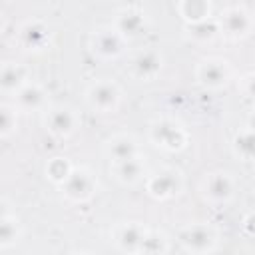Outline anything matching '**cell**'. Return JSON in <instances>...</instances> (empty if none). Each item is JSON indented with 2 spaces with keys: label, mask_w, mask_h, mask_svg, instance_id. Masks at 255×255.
Here are the masks:
<instances>
[{
  "label": "cell",
  "mask_w": 255,
  "mask_h": 255,
  "mask_svg": "<svg viewBox=\"0 0 255 255\" xmlns=\"http://www.w3.org/2000/svg\"><path fill=\"white\" fill-rule=\"evenodd\" d=\"M149 141L163 151L175 153L185 147L187 131L173 118H157L149 124Z\"/></svg>",
  "instance_id": "6da1fadb"
},
{
  "label": "cell",
  "mask_w": 255,
  "mask_h": 255,
  "mask_svg": "<svg viewBox=\"0 0 255 255\" xmlns=\"http://www.w3.org/2000/svg\"><path fill=\"white\" fill-rule=\"evenodd\" d=\"M122 102V90L114 80L100 78L86 90V104L98 114H114Z\"/></svg>",
  "instance_id": "7a4b0ae2"
},
{
  "label": "cell",
  "mask_w": 255,
  "mask_h": 255,
  "mask_svg": "<svg viewBox=\"0 0 255 255\" xmlns=\"http://www.w3.org/2000/svg\"><path fill=\"white\" fill-rule=\"evenodd\" d=\"M179 245L191 255H209L217 245V231L209 223H189L179 235Z\"/></svg>",
  "instance_id": "3957f363"
},
{
  "label": "cell",
  "mask_w": 255,
  "mask_h": 255,
  "mask_svg": "<svg viewBox=\"0 0 255 255\" xmlns=\"http://www.w3.org/2000/svg\"><path fill=\"white\" fill-rule=\"evenodd\" d=\"M128 40L114 26H100L90 34V50L100 60H116L126 52Z\"/></svg>",
  "instance_id": "277c9868"
},
{
  "label": "cell",
  "mask_w": 255,
  "mask_h": 255,
  "mask_svg": "<svg viewBox=\"0 0 255 255\" xmlns=\"http://www.w3.org/2000/svg\"><path fill=\"white\" fill-rule=\"evenodd\" d=\"M183 187V177L181 171L173 169V167H163L151 175H147L145 179V191L149 197L157 199V201H165L175 197Z\"/></svg>",
  "instance_id": "5b68a950"
},
{
  "label": "cell",
  "mask_w": 255,
  "mask_h": 255,
  "mask_svg": "<svg viewBox=\"0 0 255 255\" xmlns=\"http://www.w3.org/2000/svg\"><path fill=\"white\" fill-rule=\"evenodd\" d=\"M195 80L205 90H221L231 80V66L221 58H205L195 68Z\"/></svg>",
  "instance_id": "8992f818"
},
{
  "label": "cell",
  "mask_w": 255,
  "mask_h": 255,
  "mask_svg": "<svg viewBox=\"0 0 255 255\" xmlns=\"http://www.w3.org/2000/svg\"><path fill=\"white\" fill-rule=\"evenodd\" d=\"M62 191H64L66 199H70L74 203H86L96 195L98 179L94 177L92 171H88L84 167H74L70 177L62 183Z\"/></svg>",
  "instance_id": "52a82bcc"
},
{
  "label": "cell",
  "mask_w": 255,
  "mask_h": 255,
  "mask_svg": "<svg viewBox=\"0 0 255 255\" xmlns=\"http://www.w3.org/2000/svg\"><path fill=\"white\" fill-rule=\"evenodd\" d=\"M235 181L227 171H211L201 181V195L211 205H223L233 197Z\"/></svg>",
  "instance_id": "ba28073f"
},
{
  "label": "cell",
  "mask_w": 255,
  "mask_h": 255,
  "mask_svg": "<svg viewBox=\"0 0 255 255\" xmlns=\"http://www.w3.org/2000/svg\"><path fill=\"white\" fill-rule=\"evenodd\" d=\"M44 126L54 137L66 139L80 128V118L70 106H54L46 112Z\"/></svg>",
  "instance_id": "9c48e42d"
},
{
  "label": "cell",
  "mask_w": 255,
  "mask_h": 255,
  "mask_svg": "<svg viewBox=\"0 0 255 255\" xmlns=\"http://www.w3.org/2000/svg\"><path fill=\"white\" fill-rule=\"evenodd\" d=\"M219 22V32L231 40H239L245 38L251 32L253 20L249 16V12L243 6H229L223 10V14L217 18Z\"/></svg>",
  "instance_id": "30bf717a"
},
{
  "label": "cell",
  "mask_w": 255,
  "mask_h": 255,
  "mask_svg": "<svg viewBox=\"0 0 255 255\" xmlns=\"http://www.w3.org/2000/svg\"><path fill=\"white\" fill-rule=\"evenodd\" d=\"M52 32L42 20H26L18 30V44L26 52H42L50 46Z\"/></svg>",
  "instance_id": "8fae6325"
},
{
  "label": "cell",
  "mask_w": 255,
  "mask_h": 255,
  "mask_svg": "<svg viewBox=\"0 0 255 255\" xmlns=\"http://www.w3.org/2000/svg\"><path fill=\"white\" fill-rule=\"evenodd\" d=\"M145 233H147V227L143 223L128 221V223H122V225L116 227V231H114V243H116V247L122 253L139 255L141 245H143V239H145Z\"/></svg>",
  "instance_id": "7c38bea8"
},
{
  "label": "cell",
  "mask_w": 255,
  "mask_h": 255,
  "mask_svg": "<svg viewBox=\"0 0 255 255\" xmlns=\"http://www.w3.org/2000/svg\"><path fill=\"white\" fill-rule=\"evenodd\" d=\"M161 68H163V56L159 50H153V48H145L137 52L129 62L131 76L137 80H145V82L155 80Z\"/></svg>",
  "instance_id": "4fadbf2b"
},
{
  "label": "cell",
  "mask_w": 255,
  "mask_h": 255,
  "mask_svg": "<svg viewBox=\"0 0 255 255\" xmlns=\"http://www.w3.org/2000/svg\"><path fill=\"white\" fill-rule=\"evenodd\" d=\"M126 40H131V38H137L141 32H145V26H147V18L145 14L135 8V6H126V8H120L116 12V18H114V24H112Z\"/></svg>",
  "instance_id": "5bb4252c"
},
{
  "label": "cell",
  "mask_w": 255,
  "mask_h": 255,
  "mask_svg": "<svg viewBox=\"0 0 255 255\" xmlns=\"http://www.w3.org/2000/svg\"><path fill=\"white\" fill-rule=\"evenodd\" d=\"M112 171H114V177L122 185H137L139 181L147 179V169H145V161L141 159V155L112 163Z\"/></svg>",
  "instance_id": "9a60e30c"
},
{
  "label": "cell",
  "mask_w": 255,
  "mask_h": 255,
  "mask_svg": "<svg viewBox=\"0 0 255 255\" xmlns=\"http://www.w3.org/2000/svg\"><path fill=\"white\" fill-rule=\"evenodd\" d=\"M28 68L18 62H4L0 70V88L4 94H14L28 84Z\"/></svg>",
  "instance_id": "2e32d148"
},
{
  "label": "cell",
  "mask_w": 255,
  "mask_h": 255,
  "mask_svg": "<svg viewBox=\"0 0 255 255\" xmlns=\"http://www.w3.org/2000/svg\"><path fill=\"white\" fill-rule=\"evenodd\" d=\"M14 106L18 108V112H36V110H42L46 106V90L40 84H36V82H28L22 90L16 92Z\"/></svg>",
  "instance_id": "e0dca14e"
},
{
  "label": "cell",
  "mask_w": 255,
  "mask_h": 255,
  "mask_svg": "<svg viewBox=\"0 0 255 255\" xmlns=\"http://www.w3.org/2000/svg\"><path fill=\"white\" fill-rule=\"evenodd\" d=\"M108 155H110L112 163L137 157V155H139V147H137L135 137H131V135H128V133L114 135V137L108 141Z\"/></svg>",
  "instance_id": "ac0fdd59"
},
{
  "label": "cell",
  "mask_w": 255,
  "mask_h": 255,
  "mask_svg": "<svg viewBox=\"0 0 255 255\" xmlns=\"http://www.w3.org/2000/svg\"><path fill=\"white\" fill-rule=\"evenodd\" d=\"M20 235H22V225H20L18 217L4 207L2 217H0V247L8 249V247L16 245Z\"/></svg>",
  "instance_id": "d6986e66"
},
{
  "label": "cell",
  "mask_w": 255,
  "mask_h": 255,
  "mask_svg": "<svg viewBox=\"0 0 255 255\" xmlns=\"http://www.w3.org/2000/svg\"><path fill=\"white\" fill-rule=\"evenodd\" d=\"M177 12L185 20V24H193V22L213 18L211 16V4L203 2V0H183V2L177 4Z\"/></svg>",
  "instance_id": "ffe728a7"
},
{
  "label": "cell",
  "mask_w": 255,
  "mask_h": 255,
  "mask_svg": "<svg viewBox=\"0 0 255 255\" xmlns=\"http://www.w3.org/2000/svg\"><path fill=\"white\" fill-rule=\"evenodd\" d=\"M231 149L241 161H255V131L245 128L239 133H235Z\"/></svg>",
  "instance_id": "44dd1931"
},
{
  "label": "cell",
  "mask_w": 255,
  "mask_h": 255,
  "mask_svg": "<svg viewBox=\"0 0 255 255\" xmlns=\"http://www.w3.org/2000/svg\"><path fill=\"white\" fill-rule=\"evenodd\" d=\"M185 34L193 42H209L219 34V22L215 18H207L201 22L185 24Z\"/></svg>",
  "instance_id": "7402d4cb"
},
{
  "label": "cell",
  "mask_w": 255,
  "mask_h": 255,
  "mask_svg": "<svg viewBox=\"0 0 255 255\" xmlns=\"http://www.w3.org/2000/svg\"><path fill=\"white\" fill-rule=\"evenodd\" d=\"M72 171H74V167L66 157H52L46 163V177L56 185H62L70 177Z\"/></svg>",
  "instance_id": "603a6c76"
},
{
  "label": "cell",
  "mask_w": 255,
  "mask_h": 255,
  "mask_svg": "<svg viewBox=\"0 0 255 255\" xmlns=\"http://www.w3.org/2000/svg\"><path fill=\"white\" fill-rule=\"evenodd\" d=\"M165 253H167V239H165V235L161 231L147 229L139 255H165Z\"/></svg>",
  "instance_id": "cb8c5ba5"
},
{
  "label": "cell",
  "mask_w": 255,
  "mask_h": 255,
  "mask_svg": "<svg viewBox=\"0 0 255 255\" xmlns=\"http://www.w3.org/2000/svg\"><path fill=\"white\" fill-rule=\"evenodd\" d=\"M18 128V108L12 104L0 106V137L8 139Z\"/></svg>",
  "instance_id": "d4e9b609"
},
{
  "label": "cell",
  "mask_w": 255,
  "mask_h": 255,
  "mask_svg": "<svg viewBox=\"0 0 255 255\" xmlns=\"http://www.w3.org/2000/svg\"><path fill=\"white\" fill-rule=\"evenodd\" d=\"M237 88H239V92H241V96L245 100H249V102L255 104V70L253 72H247L245 76H241Z\"/></svg>",
  "instance_id": "484cf974"
},
{
  "label": "cell",
  "mask_w": 255,
  "mask_h": 255,
  "mask_svg": "<svg viewBox=\"0 0 255 255\" xmlns=\"http://www.w3.org/2000/svg\"><path fill=\"white\" fill-rule=\"evenodd\" d=\"M243 231H245L247 235L255 237V211H251V213H247V215L243 217Z\"/></svg>",
  "instance_id": "4316f807"
},
{
  "label": "cell",
  "mask_w": 255,
  "mask_h": 255,
  "mask_svg": "<svg viewBox=\"0 0 255 255\" xmlns=\"http://www.w3.org/2000/svg\"><path fill=\"white\" fill-rule=\"evenodd\" d=\"M247 129L255 131V108H253V112L247 116Z\"/></svg>",
  "instance_id": "83f0119b"
},
{
  "label": "cell",
  "mask_w": 255,
  "mask_h": 255,
  "mask_svg": "<svg viewBox=\"0 0 255 255\" xmlns=\"http://www.w3.org/2000/svg\"><path fill=\"white\" fill-rule=\"evenodd\" d=\"M70 255H92V253H88V251H76V253H70Z\"/></svg>",
  "instance_id": "f1b7e54d"
}]
</instances>
